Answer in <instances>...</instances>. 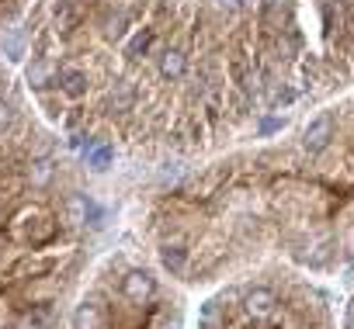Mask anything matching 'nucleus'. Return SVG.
<instances>
[{"mask_svg":"<svg viewBox=\"0 0 354 329\" xmlns=\"http://www.w3.org/2000/svg\"><path fill=\"white\" fill-rule=\"evenodd\" d=\"M153 291H156V281H153V274L142 270V267H136V270H129V274L122 277V295H125V301H132V305H146V301L153 298Z\"/></svg>","mask_w":354,"mask_h":329,"instance_id":"obj_1","label":"nucleus"},{"mask_svg":"<svg viewBox=\"0 0 354 329\" xmlns=\"http://www.w3.org/2000/svg\"><path fill=\"white\" fill-rule=\"evenodd\" d=\"M330 139H333V114H316V118L306 125V132H302L306 152H323V149L330 146Z\"/></svg>","mask_w":354,"mask_h":329,"instance_id":"obj_2","label":"nucleus"},{"mask_svg":"<svg viewBox=\"0 0 354 329\" xmlns=\"http://www.w3.org/2000/svg\"><path fill=\"white\" fill-rule=\"evenodd\" d=\"M274 305H278V295L271 288H264V284H257V288H250L243 295V308H247L250 319H268L274 312Z\"/></svg>","mask_w":354,"mask_h":329,"instance_id":"obj_3","label":"nucleus"},{"mask_svg":"<svg viewBox=\"0 0 354 329\" xmlns=\"http://www.w3.org/2000/svg\"><path fill=\"white\" fill-rule=\"evenodd\" d=\"M56 87H59L66 97H84L87 87H91L87 70H80V66H59V70H56Z\"/></svg>","mask_w":354,"mask_h":329,"instance_id":"obj_4","label":"nucleus"},{"mask_svg":"<svg viewBox=\"0 0 354 329\" xmlns=\"http://www.w3.org/2000/svg\"><path fill=\"white\" fill-rule=\"evenodd\" d=\"M160 263H163V270L170 274V277H177V274H185V267H188V246L185 243H163L160 246Z\"/></svg>","mask_w":354,"mask_h":329,"instance_id":"obj_5","label":"nucleus"},{"mask_svg":"<svg viewBox=\"0 0 354 329\" xmlns=\"http://www.w3.org/2000/svg\"><path fill=\"white\" fill-rule=\"evenodd\" d=\"M56 295H59V284L49 274L46 277H28V284H25V301H32V305H46Z\"/></svg>","mask_w":354,"mask_h":329,"instance_id":"obj_6","label":"nucleus"},{"mask_svg":"<svg viewBox=\"0 0 354 329\" xmlns=\"http://www.w3.org/2000/svg\"><path fill=\"white\" fill-rule=\"evenodd\" d=\"M59 222H63L66 229H80V226L87 222V198H77V195H70V198L63 201Z\"/></svg>","mask_w":354,"mask_h":329,"instance_id":"obj_7","label":"nucleus"},{"mask_svg":"<svg viewBox=\"0 0 354 329\" xmlns=\"http://www.w3.org/2000/svg\"><path fill=\"white\" fill-rule=\"evenodd\" d=\"M56 263H59L56 257H28V260H21V263L15 267V277H21V281H28V277H46V274H53Z\"/></svg>","mask_w":354,"mask_h":329,"instance_id":"obj_8","label":"nucleus"},{"mask_svg":"<svg viewBox=\"0 0 354 329\" xmlns=\"http://www.w3.org/2000/svg\"><path fill=\"white\" fill-rule=\"evenodd\" d=\"M73 329H104V312L94 301H80L73 312Z\"/></svg>","mask_w":354,"mask_h":329,"instance_id":"obj_9","label":"nucleus"},{"mask_svg":"<svg viewBox=\"0 0 354 329\" xmlns=\"http://www.w3.org/2000/svg\"><path fill=\"white\" fill-rule=\"evenodd\" d=\"M160 73H163L167 80H181V77L188 73V56H185L181 49H163V56H160Z\"/></svg>","mask_w":354,"mask_h":329,"instance_id":"obj_10","label":"nucleus"},{"mask_svg":"<svg viewBox=\"0 0 354 329\" xmlns=\"http://www.w3.org/2000/svg\"><path fill=\"white\" fill-rule=\"evenodd\" d=\"M136 104V90L125 80H115V87L108 90V111H132Z\"/></svg>","mask_w":354,"mask_h":329,"instance_id":"obj_11","label":"nucleus"},{"mask_svg":"<svg viewBox=\"0 0 354 329\" xmlns=\"http://www.w3.org/2000/svg\"><path fill=\"white\" fill-rule=\"evenodd\" d=\"M28 83L35 87V90H46L49 83H56V70H53V63L49 59H32V66H28Z\"/></svg>","mask_w":354,"mask_h":329,"instance_id":"obj_12","label":"nucleus"},{"mask_svg":"<svg viewBox=\"0 0 354 329\" xmlns=\"http://www.w3.org/2000/svg\"><path fill=\"white\" fill-rule=\"evenodd\" d=\"M84 156H87V167L91 170H108V163L115 159V149L111 146H91Z\"/></svg>","mask_w":354,"mask_h":329,"instance_id":"obj_13","label":"nucleus"},{"mask_svg":"<svg viewBox=\"0 0 354 329\" xmlns=\"http://www.w3.org/2000/svg\"><path fill=\"white\" fill-rule=\"evenodd\" d=\"M53 174H56V170H53V163H49V159H35L32 167H28V181H32V184H39V188H42V184H49V181H53Z\"/></svg>","mask_w":354,"mask_h":329,"instance_id":"obj_14","label":"nucleus"},{"mask_svg":"<svg viewBox=\"0 0 354 329\" xmlns=\"http://www.w3.org/2000/svg\"><path fill=\"white\" fill-rule=\"evenodd\" d=\"M149 46H153V32H149V28H146V32H136V39L129 42L125 56H132V59H136V56H142V52H146Z\"/></svg>","mask_w":354,"mask_h":329,"instance_id":"obj_15","label":"nucleus"},{"mask_svg":"<svg viewBox=\"0 0 354 329\" xmlns=\"http://www.w3.org/2000/svg\"><path fill=\"white\" fill-rule=\"evenodd\" d=\"M11 121H15V108H11V101L0 97V135L11 128Z\"/></svg>","mask_w":354,"mask_h":329,"instance_id":"obj_16","label":"nucleus"},{"mask_svg":"<svg viewBox=\"0 0 354 329\" xmlns=\"http://www.w3.org/2000/svg\"><path fill=\"white\" fill-rule=\"evenodd\" d=\"M15 329H42V322H35L32 315H25V319H18V322H15Z\"/></svg>","mask_w":354,"mask_h":329,"instance_id":"obj_17","label":"nucleus"},{"mask_svg":"<svg viewBox=\"0 0 354 329\" xmlns=\"http://www.w3.org/2000/svg\"><path fill=\"white\" fill-rule=\"evenodd\" d=\"M344 329H354V298L347 305V315H344Z\"/></svg>","mask_w":354,"mask_h":329,"instance_id":"obj_18","label":"nucleus"},{"mask_svg":"<svg viewBox=\"0 0 354 329\" xmlns=\"http://www.w3.org/2000/svg\"><path fill=\"white\" fill-rule=\"evenodd\" d=\"M163 329H181V322H177V319H174V322H167Z\"/></svg>","mask_w":354,"mask_h":329,"instance_id":"obj_19","label":"nucleus"}]
</instances>
